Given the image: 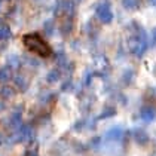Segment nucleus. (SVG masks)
Segmentation results:
<instances>
[{"label": "nucleus", "mask_w": 156, "mask_h": 156, "mask_svg": "<svg viewBox=\"0 0 156 156\" xmlns=\"http://www.w3.org/2000/svg\"><path fill=\"white\" fill-rule=\"evenodd\" d=\"M150 3H152L153 6H156V0H150Z\"/></svg>", "instance_id": "423d86ee"}, {"label": "nucleus", "mask_w": 156, "mask_h": 156, "mask_svg": "<svg viewBox=\"0 0 156 156\" xmlns=\"http://www.w3.org/2000/svg\"><path fill=\"white\" fill-rule=\"evenodd\" d=\"M23 43L24 46L31 54H36V55H40V57H49L52 54V49L46 43V40L40 34L37 33H28V34H24L23 37Z\"/></svg>", "instance_id": "f257e3e1"}, {"label": "nucleus", "mask_w": 156, "mask_h": 156, "mask_svg": "<svg viewBox=\"0 0 156 156\" xmlns=\"http://www.w3.org/2000/svg\"><path fill=\"white\" fill-rule=\"evenodd\" d=\"M95 15L98 16V20H100L101 23H104V24L112 23V21H113V16H115V15H113V11H112V8H110L108 3H101L100 6H97Z\"/></svg>", "instance_id": "f03ea898"}, {"label": "nucleus", "mask_w": 156, "mask_h": 156, "mask_svg": "<svg viewBox=\"0 0 156 156\" xmlns=\"http://www.w3.org/2000/svg\"><path fill=\"white\" fill-rule=\"evenodd\" d=\"M141 116L146 118V119H153V118H155V108H152V107L144 108V112L141 113Z\"/></svg>", "instance_id": "7ed1b4c3"}, {"label": "nucleus", "mask_w": 156, "mask_h": 156, "mask_svg": "<svg viewBox=\"0 0 156 156\" xmlns=\"http://www.w3.org/2000/svg\"><path fill=\"white\" fill-rule=\"evenodd\" d=\"M122 3H123V6H125L126 9H135L138 0H122Z\"/></svg>", "instance_id": "20e7f679"}, {"label": "nucleus", "mask_w": 156, "mask_h": 156, "mask_svg": "<svg viewBox=\"0 0 156 156\" xmlns=\"http://www.w3.org/2000/svg\"><path fill=\"white\" fill-rule=\"evenodd\" d=\"M152 40H153V43H152V45H156V28L152 31Z\"/></svg>", "instance_id": "39448f33"}]
</instances>
